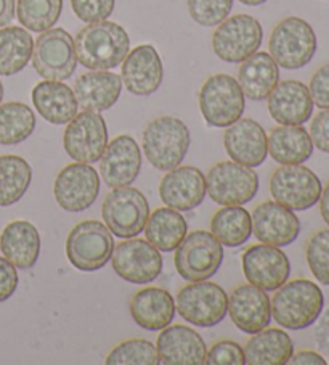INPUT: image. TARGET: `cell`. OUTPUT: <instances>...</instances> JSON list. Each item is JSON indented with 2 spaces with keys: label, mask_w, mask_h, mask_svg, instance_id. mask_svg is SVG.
Segmentation results:
<instances>
[{
  "label": "cell",
  "mask_w": 329,
  "mask_h": 365,
  "mask_svg": "<svg viewBox=\"0 0 329 365\" xmlns=\"http://www.w3.org/2000/svg\"><path fill=\"white\" fill-rule=\"evenodd\" d=\"M74 46L82 66L92 71H110L122 65L130 52V37L121 24L105 20L82 28Z\"/></svg>",
  "instance_id": "6da1fadb"
},
{
  "label": "cell",
  "mask_w": 329,
  "mask_h": 365,
  "mask_svg": "<svg viewBox=\"0 0 329 365\" xmlns=\"http://www.w3.org/2000/svg\"><path fill=\"white\" fill-rule=\"evenodd\" d=\"M271 319L288 330H303L316 322L325 309V294L315 282L296 279L275 289Z\"/></svg>",
  "instance_id": "7a4b0ae2"
},
{
  "label": "cell",
  "mask_w": 329,
  "mask_h": 365,
  "mask_svg": "<svg viewBox=\"0 0 329 365\" xmlns=\"http://www.w3.org/2000/svg\"><path fill=\"white\" fill-rule=\"evenodd\" d=\"M192 135L188 125L179 118L161 116L143 130V153L151 166L170 171L182 165L189 150Z\"/></svg>",
  "instance_id": "3957f363"
},
{
  "label": "cell",
  "mask_w": 329,
  "mask_h": 365,
  "mask_svg": "<svg viewBox=\"0 0 329 365\" xmlns=\"http://www.w3.org/2000/svg\"><path fill=\"white\" fill-rule=\"evenodd\" d=\"M246 108L244 93L238 79L230 74H212L199 91V110L211 128H229L241 119Z\"/></svg>",
  "instance_id": "277c9868"
},
{
  "label": "cell",
  "mask_w": 329,
  "mask_h": 365,
  "mask_svg": "<svg viewBox=\"0 0 329 365\" xmlns=\"http://www.w3.org/2000/svg\"><path fill=\"white\" fill-rule=\"evenodd\" d=\"M222 261L224 245L207 230L189 232L175 248V269L187 282L209 280L217 274Z\"/></svg>",
  "instance_id": "5b68a950"
},
{
  "label": "cell",
  "mask_w": 329,
  "mask_h": 365,
  "mask_svg": "<svg viewBox=\"0 0 329 365\" xmlns=\"http://www.w3.org/2000/svg\"><path fill=\"white\" fill-rule=\"evenodd\" d=\"M318 48L316 34L310 24L297 16L284 18L271 31L268 50L271 58L284 69H299L308 65Z\"/></svg>",
  "instance_id": "8992f818"
},
{
  "label": "cell",
  "mask_w": 329,
  "mask_h": 365,
  "mask_svg": "<svg viewBox=\"0 0 329 365\" xmlns=\"http://www.w3.org/2000/svg\"><path fill=\"white\" fill-rule=\"evenodd\" d=\"M175 309L192 325L211 329L226 317L229 294L214 282H188V285L177 293Z\"/></svg>",
  "instance_id": "52a82bcc"
},
{
  "label": "cell",
  "mask_w": 329,
  "mask_h": 365,
  "mask_svg": "<svg viewBox=\"0 0 329 365\" xmlns=\"http://www.w3.org/2000/svg\"><path fill=\"white\" fill-rule=\"evenodd\" d=\"M113 251L115 240L110 229L93 219L75 224L66 238L68 261L82 272L103 269L111 261Z\"/></svg>",
  "instance_id": "ba28073f"
},
{
  "label": "cell",
  "mask_w": 329,
  "mask_h": 365,
  "mask_svg": "<svg viewBox=\"0 0 329 365\" xmlns=\"http://www.w3.org/2000/svg\"><path fill=\"white\" fill-rule=\"evenodd\" d=\"M101 216L113 235L134 238L145 230L150 205L145 195L134 187H116L106 195L101 205Z\"/></svg>",
  "instance_id": "9c48e42d"
},
{
  "label": "cell",
  "mask_w": 329,
  "mask_h": 365,
  "mask_svg": "<svg viewBox=\"0 0 329 365\" xmlns=\"http://www.w3.org/2000/svg\"><path fill=\"white\" fill-rule=\"evenodd\" d=\"M33 66L47 81H66L78 68V53L73 36L63 28H50L37 37L33 50Z\"/></svg>",
  "instance_id": "30bf717a"
},
{
  "label": "cell",
  "mask_w": 329,
  "mask_h": 365,
  "mask_svg": "<svg viewBox=\"0 0 329 365\" xmlns=\"http://www.w3.org/2000/svg\"><path fill=\"white\" fill-rule=\"evenodd\" d=\"M209 197L222 206H243L256 198L258 175L252 168L235 161H220L206 175Z\"/></svg>",
  "instance_id": "8fae6325"
},
{
  "label": "cell",
  "mask_w": 329,
  "mask_h": 365,
  "mask_svg": "<svg viewBox=\"0 0 329 365\" xmlns=\"http://www.w3.org/2000/svg\"><path fill=\"white\" fill-rule=\"evenodd\" d=\"M321 180L302 165H283L270 175V193L278 203L293 211H306L318 203Z\"/></svg>",
  "instance_id": "7c38bea8"
},
{
  "label": "cell",
  "mask_w": 329,
  "mask_h": 365,
  "mask_svg": "<svg viewBox=\"0 0 329 365\" xmlns=\"http://www.w3.org/2000/svg\"><path fill=\"white\" fill-rule=\"evenodd\" d=\"M262 39V24L254 16L241 14L219 24L212 34V48L220 60L241 63L257 52Z\"/></svg>",
  "instance_id": "4fadbf2b"
},
{
  "label": "cell",
  "mask_w": 329,
  "mask_h": 365,
  "mask_svg": "<svg viewBox=\"0 0 329 365\" xmlns=\"http://www.w3.org/2000/svg\"><path fill=\"white\" fill-rule=\"evenodd\" d=\"M113 269L122 280L135 285H147L162 272L160 250L143 238H124L111 256Z\"/></svg>",
  "instance_id": "5bb4252c"
},
{
  "label": "cell",
  "mask_w": 329,
  "mask_h": 365,
  "mask_svg": "<svg viewBox=\"0 0 329 365\" xmlns=\"http://www.w3.org/2000/svg\"><path fill=\"white\" fill-rule=\"evenodd\" d=\"M53 193L56 203L68 212H82L98 198L100 175L87 163H71L56 174Z\"/></svg>",
  "instance_id": "9a60e30c"
},
{
  "label": "cell",
  "mask_w": 329,
  "mask_h": 365,
  "mask_svg": "<svg viewBox=\"0 0 329 365\" xmlns=\"http://www.w3.org/2000/svg\"><path fill=\"white\" fill-rule=\"evenodd\" d=\"M65 152L78 163L100 161L108 145V128L103 116L95 111L78 113L63 134Z\"/></svg>",
  "instance_id": "2e32d148"
},
{
  "label": "cell",
  "mask_w": 329,
  "mask_h": 365,
  "mask_svg": "<svg viewBox=\"0 0 329 365\" xmlns=\"http://www.w3.org/2000/svg\"><path fill=\"white\" fill-rule=\"evenodd\" d=\"M243 272L251 285L275 292L289 280V257L278 247L267 243L252 245L241 256Z\"/></svg>",
  "instance_id": "e0dca14e"
},
{
  "label": "cell",
  "mask_w": 329,
  "mask_h": 365,
  "mask_svg": "<svg viewBox=\"0 0 329 365\" xmlns=\"http://www.w3.org/2000/svg\"><path fill=\"white\" fill-rule=\"evenodd\" d=\"M252 234L261 243L288 247L301 234V222L293 210L278 201H262L251 214Z\"/></svg>",
  "instance_id": "ac0fdd59"
},
{
  "label": "cell",
  "mask_w": 329,
  "mask_h": 365,
  "mask_svg": "<svg viewBox=\"0 0 329 365\" xmlns=\"http://www.w3.org/2000/svg\"><path fill=\"white\" fill-rule=\"evenodd\" d=\"M142 171V150L132 135L122 134L106 145L100 158V174L110 188L134 184Z\"/></svg>",
  "instance_id": "d6986e66"
},
{
  "label": "cell",
  "mask_w": 329,
  "mask_h": 365,
  "mask_svg": "<svg viewBox=\"0 0 329 365\" xmlns=\"http://www.w3.org/2000/svg\"><path fill=\"white\" fill-rule=\"evenodd\" d=\"M225 129L224 145L231 161L252 169L263 165L268 156V137L261 124L244 118Z\"/></svg>",
  "instance_id": "ffe728a7"
},
{
  "label": "cell",
  "mask_w": 329,
  "mask_h": 365,
  "mask_svg": "<svg viewBox=\"0 0 329 365\" xmlns=\"http://www.w3.org/2000/svg\"><path fill=\"white\" fill-rule=\"evenodd\" d=\"M121 79L134 96L148 97L155 93L164 79V65L157 50L150 43L130 50L122 61Z\"/></svg>",
  "instance_id": "44dd1931"
},
{
  "label": "cell",
  "mask_w": 329,
  "mask_h": 365,
  "mask_svg": "<svg viewBox=\"0 0 329 365\" xmlns=\"http://www.w3.org/2000/svg\"><path fill=\"white\" fill-rule=\"evenodd\" d=\"M229 314L239 330L254 335L267 329L271 322V303L265 289L243 283L231 289Z\"/></svg>",
  "instance_id": "7402d4cb"
},
{
  "label": "cell",
  "mask_w": 329,
  "mask_h": 365,
  "mask_svg": "<svg viewBox=\"0 0 329 365\" xmlns=\"http://www.w3.org/2000/svg\"><path fill=\"white\" fill-rule=\"evenodd\" d=\"M156 351L162 365H202L206 364L207 346L189 327L167 325L156 339Z\"/></svg>",
  "instance_id": "603a6c76"
},
{
  "label": "cell",
  "mask_w": 329,
  "mask_h": 365,
  "mask_svg": "<svg viewBox=\"0 0 329 365\" xmlns=\"http://www.w3.org/2000/svg\"><path fill=\"white\" fill-rule=\"evenodd\" d=\"M206 175L194 166H177L161 179L162 203L177 211H192L206 198Z\"/></svg>",
  "instance_id": "cb8c5ba5"
},
{
  "label": "cell",
  "mask_w": 329,
  "mask_h": 365,
  "mask_svg": "<svg viewBox=\"0 0 329 365\" xmlns=\"http://www.w3.org/2000/svg\"><path fill=\"white\" fill-rule=\"evenodd\" d=\"M270 116L281 125L306 124L313 113L308 87L301 81H281L267 97Z\"/></svg>",
  "instance_id": "d4e9b609"
},
{
  "label": "cell",
  "mask_w": 329,
  "mask_h": 365,
  "mask_svg": "<svg viewBox=\"0 0 329 365\" xmlns=\"http://www.w3.org/2000/svg\"><path fill=\"white\" fill-rule=\"evenodd\" d=\"M130 316L134 322L148 331H161L175 317V299L167 289L148 287L130 298Z\"/></svg>",
  "instance_id": "484cf974"
},
{
  "label": "cell",
  "mask_w": 329,
  "mask_h": 365,
  "mask_svg": "<svg viewBox=\"0 0 329 365\" xmlns=\"http://www.w3.org/2000/svg\"><path fill=\"white\" fill-rule=\"evenodd\" d=\"M122 79L111 71H90L75 79L74 96L84 111L101 113L115 106L121 97Z\"/></svg>",
  "instance_id": "4316f807"
},
{
  "label": "cell",
  "mask_w": 329,
  "mask_h": 365,
  "mask_svg": "<svg viewBox=\"0 0 329 365\" xmlns=\"http://www.w3.org/2000/svg\"><path fill=\"white\" fill-rule=\"evenodd\" d=\"M33 103L39 115L50 124H68L78 115V100L71 87L63 81H42L33 89Z\"/></svg>",
  "instance_id": "83f0119b"
},
{
  "label": "cell",
  "mask_w": 329,
  "mask_h": 365,
  "mask_svg": "<svg viewBox=\"0 0 329 365\" xmlns=\"http://www.w3.org/2000/svg\"><path fill=\"white\" fill-rule=\"evenodd\" d=\"M0 251L16 269H33L41 255V235L28 221H14L0 234Z\"/></svg>",
  "instance_id": "f1b7e54d"
},
{
  "label": "cell",
  "mask_w": 329,
  "mask_h": 365,
  "mask_svg": "<svg viewBox=\"0 0 329 365\" xmlns=\"http://www.w3.org/2000/svg\"><path fill=\"white\" fill-rule=\"evenodd\" d=\"M238 83L244 97L254 102L265 100L280 83V66L267 52H256L241 61L238 69Z\"/></svg>",
  "instance_id": "f546056e"
},
{
  "label": "cell",
  "mask_w": 329,
  "mask_h": 365,
  "mask_svg": "<svg viewBox=\"0 0 329 365\" xmlns=\"http://www.w3.org/2000/svg\"><path fill=\"white\" fill-rule=\"evenodd\" d=\"M294 354V343L281 329H263L252 335L244 346L246 364L284 365Z\"/></svg>",
  "instance_id": "4dcf8cb0"
},
{
  "label": "cell",
  "mask_w": 329,
  "mask_h": 365,
  "mask_svg": "<svg viewBox=\"0 0 329 365\" xmlns=\"http://www.w3.org/2000/svg\"><path fill=\"white\" fill-rule=\"evenodd\" d=\"M313 153V142L302 125H278L268 135V155L280 165H303Z\"/></svg>",
  "instance_id": "1f68e13d"
},
{
  "label": "cell",
  "mask_w": 329,
  "mask_h": 365,
  "mask_svg": "<svg viewBox=\"0 0 329 365\" xmlns=\"http://www.w3.org/2000/svg\"><path fill=\"white\" fill-rule=\"evenodd\" d=\"M147 240L164 253L175 251L188 234L187 219L174 207H157L150 212L145 225Z\"/></svg>",
  "instance_id": "d6a6232c"
},
{
  "label": "cell",
  "mask_w": 329,
  "mask_h": 365,
  "mask_svg": "<svg viewBox=\"0 0 329 365\" xmlns=\"http://www.w3.org/2000/svg\"><path fill=\"white\" fill-rule=\"evenodd\" d=\"M34 39L20 26L0 29V76H14L23 71L31 61Z\"/></svg>",
  "instance_id": "836d02e7"
},
{
  "label": "cell",
  "mask_w": 329,
  "mask_h": 365,
  "mask_svg": "<svg viewBox=\"0 0 329 365\" xmlns=\"http://www.w3.org/2000/svg\"><path fill=\"white\" fill-rule=\"evenodd\" d=\"M211 232L225 247H241L252 235L251 214L241 206H224L212 216Z\"/></svg>",
  "instance_id": "e575fe53"
},
{
  "label": "cell",
  "mask_w": 329,
  "mask_h": 365,
  "mask_svg": "<svg viewBox=\"0 0 329 365\" xmlns=\"http://www.w3.org/2000/svg\"><path fill=\"white\" fill-rule=\"evenodd\" d=\"M33 180V168L16 155L0 156V206H11L28 192Z\"/></svg>",
  "instance_id": "d590c367"
},
{
  "label": "cell",
  "mask_w": 329,
  "mask_h": 365,
  "mask_svg": "<svg viewBox=\"0 0 329 365\" xmlns=\"http://www.w3.org/2000/svg\"><path fill=\"white\" fill-rule=\"evenodd\" d=\"M36 115L26 103L0 105V145H16L33 135Z\"/></svg>",
  "instance_id": "8d00e7d4"
},
{
  "label": "cell",
  "mask_w": 329,
  "mask_h": 365,
  "mask_svg": "<svg viewBox=\"0 0 329 365\" xmlns=\"http://www.w3.org/2000/svg\"><path fill=\"white\" fill-rule=\"evenodd\" d=\"M63 0H18L16 15L23 28L33 33H43L60 20Z\"/></svg>",
  "instance_id": "74e56055"
},
{
  "label": "cell",
  "mask_w": 329,
  "mask_h": 365,
  "mask_svg": "<svg viewBox=\"0 0 329 365\" xmlns=\"http://www.w3.org/2000/svg\"><path fill=\"white\" fill-rule=\"evenodd\" d=\"M108 365H156L160 364L156 344L143 338H130L118 343L105 359Z\"/></svg>",
  "instance_id": "f35d334b"
},
{
  "label": "cell",
  "mask_w": 329,
  "mask_h": 365,
  "mask_svg": "<svg viewBox=\"0 0 329 365\" xmlns=\"http://www.w3.org/2000/svg\"><path fill=\"white\" fill-rule=\"evenodd\" d=\"M310 272L318 282L329 285V229L315 232L306 248Z\"/></svg>",
  "instance_id": "ab89813d"
},
{
  "label": "cell",
  "mask_w": 329,
  "mask_h": 365,
  "mask_svg": "<svg viewBox=\"0 0 329 365\" xmlns=\"http://www.w3.org/2000/svg\"><path fill=\"white\" fill-rule=\"evenodd\" d=\"M233 9V0H188V14L204 28L219 26Z\"/></svg>",
  "instance_id": "60d3db41"
},
{
  "label": "cell",
  "mask_w": 329,
  "mask_h": 365,
  "mask_svg": "<svg viewBox=\"0 0 329 365\" xmlns=\"http://www.w3.org/2000/svg\"><path fill=\"white\" fill-rule=\"evenodd\" d=\"M207 365H244L246 356L241 344L233 339H220L206 354Z\"/></svg>",
  "instance_id": "b9f144b4"
},
{
  "label": "cell",
  "mask_w": 329,
  "mask_h": 365,
  "mask_svg": "<svg viewBox=\"0 0 329 365\" xmlns=\"http://www.w3.org/2000/svg\"><path fill=\"white\" fill-rule=\"evenodd\" d=\"M116 0H71L74 15L84 23L105 21L115 11Z\"/></svg>",
  "instance_id": "7bdbcfd3"
},
{
  "label": "cell",
  "mask_w": 329,
  "mask_h": 365,
  "mask_svg": "<svg viewBox=\"0 0 329 365\" xmlns=\"http://www.w3.org/2000/svg\"><path fill=\"white\" fill-rule=\"evenodd\" d=\"M308 91L313 105L321 110L329 108V63L316 69L312 79H310Z\"/></svg>",
  "instance_id": "ee69618b"
},
{
  "label": "cell",
  "mask_w": 329,
  "mask_h": 365,
  "mask_svg": "<svg viewBox=\"0 0 329 365\" xmlns=\"http://www.w3.org/2000/svg\"><path fill=\"white\" fill-rule=\"evenodd\" d=\"M308 134L313 142V147L323 153H329V108L321 110L312 119Z\"/></svg>",
  "instance_id": "f6af8a7d"
},
{
  "label": "cell",
  "mask_w": 329,
  "mask_h": 365,
  "mask_svg": "<svg viewBox=\"0 0 329 365\" xmlns=\"http://www.w3.org/2000/svg\"><path fill=\"white\" fill-rule=\"evenodd\" d=\"M18 272L16 267L7 257L0 256V303L14 297L18 288Z\"/></svg>",
  "instance_id": "bcb514c9"
},
{
  "label": "cell",
  "mask_w": 329,
  "mask_h": 365,
  "mask_svg": "<svg viewBox=\"0 0 329 365\" xmlns=\"http://www.w3.org/2000/svg\"><path fill=\"white\" fill-rule=\"evenodd\" d=\"M316 322H318L315 329L316 341H318V346L323 351L329 352V307L321 317L316 319Z\"/></svg>",
  "instance_id": "7dc6e473"
},
{
  "label": "cell",
  "mask_w": 329,
  "mask_h": 365,
  "mask_svg": "<svg viewBox=\"0 0 329 365\" xmlns=\"http://www.w3.org/2000/svg\"><path fill=\"white\" fill-rule=\"evenodd\" d=\"M288 364L293 365H326V359L315 351H299L297 354H293Z\"/></svg>",
  "instance_id": "c3c4849f"
},
{
  "label": "cell",
  "mask_w": 329,
  "mask_h": 365,
  "mask_svg": "<svg viewBox=\"0 0 329 365\" xmlns=\"http://www.w3.org/2000/svg\"><path fill=\"white\" fill-rule=\"evenodd\" d=\"M15 18V0H0V28L7 26Z\"/></svg>",
  "instance_id": "681fc988"
},
{
  "label": "cell",
  "mask_w": 329,
  "mask_h": 365,
  "mask_svg": "<svg viewBox=\"0 0 329 365\" xmlns=\"http://www.w3.org/2000/svg\"><path fill=\"white\" fill-rule=\"evenodd\" d=\"M321 216L325 219V222L329 225V184L321 190V197L318 200Z\"/></svg>",
  "instance_id": "f907efd6"
},
{
  "label": "cell",
  "mask_w": 329,
  "mask_h": 365,
  "mask_svg": "<svg viewBox=\"0 0 329 365\" xmlns=\"http://www.w3.org/2000/svg\"><path fill=\"white\" fill-rule=\"evenodd\" d=\"M239 2L248 5V7H257V5H262L267 2V0H239Z\"/></svg>",
  "instance_id": "816d5d0a"
},
{
  "label": "cell",
  "mask_w": 329,
  "mask_h": 365,
  "mask_svg": "<svg viewBox=\"0 0 329 365\" xmlns=\"http://www.w3.org/2000/svg\"><path fill=\"white\" fill-rule=\"evenodd\" d=\"M2 98H4V84L2 81H0V103H2Z\"/></svg>",
  "instance_id": "f5cc1de1"
}]
</instances>
